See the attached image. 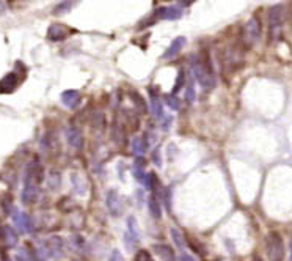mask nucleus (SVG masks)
Instances as JSON below:
<instances>
[{"mask_svg":"<svg viewBox=\"0 0 292 261\" xmlns=\"http://www.w3.org/2000/svg\"><path fill=\"white\" fill-rule=\"evenodd\" d=\"M43 167L39 162H30L24 176V189H22V203L30 205L36 202L39 195V186L43 181Z\"/></svg>","mask_w":292,"mask_h":261,"instance_id":"nucleus-1","label":"nucleus"},{"mask_svg":"<svg viewBox=\"0 0 292 261\" xmlns=\"http://www.w3.org/2000/svg\"><path fill=\"white\" fill-rule=\"evenodd\" d=\"M190 66H192V73L196 79V82L204 90H209L215 85V77L206 57H203L201 54L192 55V58H190Z\"/></svg>","mask_w":292,"mask_h":261,"instance_id":"nucleus-2","label":"nucleus"},{"mask_svg":"<svg viewBox=\"0 0 292 261\" xmlns=\"http://www.w3.org/2000/svg\"><path fill=\"white\" fill-rule=\"evenodd\" d=\"M285 17V6L283 5H275L270 8L269 11V35L270 41H277L281 36V24H283Z\"/></svg>","mask_w":292,"mask_h":261,"instance_id":"nucleus-3","label":"nucleus"},{"mask_svg":"<svg viewBox=\"0 0 292 261\" xmlns=\"http://www.w3.org/2000/svg\"><path fill=\"white\" fill-rule=\"evenodd\" d=\"M266 249H267V255H269L270 261H283V257H285L283 239H281V236L277 232L270 233L267 236Z\"/></svg>","mask_w":292,"mask_h":261,"instance_id":"nucleus-4","label":"nucleus"},{"mask_svg":"<svg viewBox=\"0 0 292 261\" xmlns=\"http://www.w3.org/2000/svg\"><path fill=\"white\" fill-rule=\"evenodd\" d=\"M261 38V21L258 17H251L244 25L242 30V41L247 47L255 46Z\"/></svg>","mask_w":292,"mask_h":261,"instance_id":"nucleus-5","label":"nucleus"},{"mask_svg":"<svg viewBox=\"0 0 292 261\" xmlns=\"http://www.w3.org/2000/svg\"><path fill=\"white\" fill-rule=\"evenodd\" d=\"M105 203H107V209L108 213L112 214L113 217H118L119 214L123 213V203H121V198H119L116 190H108L107 192V197H105Z\"/></svg>","mask_w":292,"mask_h":261,"instance_id":"nucleus-6","label":"nucleus"},{"mask_svg":"<svg viewBox=\"0 0 292 261\" xmlns=\"http://www.w3.org/2000/svg\"><path fill=\"white\" fill-rule=\"evenodd\" d=\"M19 84H21V77L16 73H8L6 76L2 77V80H0V93L2 95L13 93L19 87Z\"/></svg>","mask_w":292,"mask_h":261,"instance_id":"nucleus-7","label":"nucleus"},{"mask_svg":"<svg viewBox=\"0 0 292 261\" xmlns=\"http://www.w3.org/2000/svg\"><path fill=\"white\" fill-rule=\"evenodd\" d=\"M13 220H14V225L17 227V230L21 233H30V232H32V219H30L28 214L22 213V211H14Z\"/></svg>","mask_w":292,"mask_h":261,"instance_id":"nucleus-8","label":"nucleus"},{"mask_svg":"<svg viewBox=\"0 0 292 261\" xmlns=\"http://www.w3.org/2000/svg\"><path fill=\"white\" fill-rule=\"evenodd\" d=\"M69 35V28L62 24H52L47 30V38L50 41H63Z\"/></svg>","mask_w":292,"mask_h":261,"instance_id":"nucleus-9","label":"nucleus"},{"mask_svg":"<svg viewBox=\"0 0 292 261\" xmlns=\"http://www.w3.org/2000/svg\"><path fill=\"white\" fill-rule=\"evenodd\" d=\"M66 140H68V143H69V146H73V148H76V149H80L84 146V135H82V132L77 129V128H74V126H71V128H68L66 129Z\"/></svg>","mask_w":292,"mask_h":261,"instance_id":"nucleus-10","label":"nucleus"},{"mask_svg":"<svg viewBox=\"0 0 292 261\" xmlns=\"http://www.w3.org/2000/svg\"><path fill=\"white\" fill-rule=\"evenodd\" d=\"M80 93L77 90H66V92L62 93V103L68 107V109H76L80 104Z\"/></svg>","mask_w":292,"mask_h":261,"instance_id":"nucleus-11","label":"nucleus"},{"mask_svg":"<svg viewBox=\"0 0 292 261\" xmlns=\"http://www.w3.org/2000/svg\"><path fill=\"white\" fill-rule=\"evenodd\" d=\"M184 44H186V38H184V36H178V38H175V39H173V43H171V44L168 46L167 51L164 52L162 58H164V60H170V58L176 57V55L181 52V49L184 47Z\"/></svg>","mask_w":292,"mask_h":261,"instance_id":"nucleus-12","label":"nucleus"},{"mask_svg":"<svg viewBox=\"0 0 292 261\" xmlns=\"http://www.w3.org/2000/svg\"><path fill=\"white\" fill-rule=\"evenodd\" d=\"M160 19H167V21H176V19L181 17V14H183V11H181L179 8L176 6H162L157 9L156 13Z\"/></svg>","mask_w":292,"mask_h":261,"instance_id":"nucleus-13","label":"nucleus"},{"mask_svg":"<svg viewBox=\"0 0 292 261\" xmlns=\"http://www.w3.org/2000/svg\"><path fill=\"white\" fill-rule=\"evenodd\" d=\"M0 235H2L5 244L8 247H16V244H17V235H16V232H14L13 228L2 227V228H0Z\"/></svg>","mask_w":292,"mask_h":261,"instance_id":"nucleus-14","label":"nucleus"},{"mask_svg":"<svg viewBox=\"0 0 292 261\" xmlns=\"http://www.w3.org/2000/svg\"><path fill=\"white\" fill-rule=\"evenodd\" d=\"M151 112H153L154 118L159 120V122L165 117L164 115V106H162V103H160L159 96H156L154 93H151Z\"/></svg>","mask_w":292,"mask_h":261,"instance_id":"nucleus-15","label":"nucleus"},{"mask_svg":"<svg viewBox=\"0 0 292 261\" xmlns=\"http://www.w3.org/2000/svg\"><path fill=\"white\" fill-rule=\"evenodd\" d=\"M154 250L159 254V257L162 258L164 261H176V257H175V252L173 249L167 244H159V246H154Z\"/></svg>","mask_w":292,"mask_h":261,"instance_id":"nucleus-16","label":"nucleus"},{"mask_svg":"<svg viewBox=\"0 0 292 261\" xmlns=\"http://www.w3.org/2000/svg\"><path fill=\"white\" fill-rule=\"evenodd\" d=\"M127 233L129 236L132 238L135 243H140V232H138V224L134 217H129L127 219Z\"/></svg>","mask_w":292,"mask_h":261,"instance_id":"nucleus-17","label":"nucleus"},{"mask_svg":"<svg viewBox=\"0 0 292 261\" xmlns=\"http://www.w3.org/2000/svg\"><path fill=\"white\" fill-rule=\"evenodd\" d=\"M148 208H149V213L154 219H160L162 217V209H160V203L156 200V197H149L148 200Z\"/></svg>","mask_w":292,"mask_h":261,"instance_id":"nucleus-18","label":"nucleus"},{"mask_svg":"<svg viewBox=\"0 0 292 261\" xmlns=\"http://www.w3.org/2000/svg\"><path fill=\"white\" fill-rule=\"evenodd\" d=\"M145 149H146V145L143 143V140L140 137H135L132 140V151H134V154H137V157H142L143 153H145Z\"/></svg>","mask_w":292,"mask_h":261,"instance_id":"nucleus-19","label":"nucleus"},{"mask_svg":"<svg viewBox=\"0 0 292 261\" xmlns=\"http://www.w3.org/2000/svg\"><path fill=\"white\" fill-rule=\"evenodd\" d=\"M165 103H167V106H168L171 110H178L179 106H181V103H179V99H178L176 95H167V96H165Z\"/></svg>","mask_w":292,"mask_h":261,"instance_id":"nucleus-20","label":"nucleus"},{"mask_svg":"<svg viewBox=\"0 0 292 261\" xmlns=\"http://www.w3.org/2000/svg\"><path fill=\"white\" fill-rule=\"evenodd\" d=\"M170 235H171V238H173V241H175V243H176V246L179 247V249H184V238L183 236H181V233L178 232V230L176 228H171L170 230Z\"/></svg>","mask_w":292,"mask_h":261,"instance_id":"nucleus-21","label":"nucleus"},{"mask_svg":"<svg viewBox=\"0 0 292 261\" xmlns=\"http://www.w3.org/2000/svg\"><path fill=\"white\" fill-rule=\"evenodd\" d=\"M49 186L52 187L54 190H57L60 187V173L58 172H50L49 173Z\"/></svg>","mask_w":292,"mask_h":261,"instance_id":"nucleus-22","label":"nucleus"},{"mask_svg":"<svg viewBox=\"0 0 292 261\" xmlns=\"http://www.w3.org/2000/svg\"><path fill=\"white\" fill-rule=\"evenodd\" d=\"M134 261H153V257H151L149 252H146V250H138Z\"/></svg>","mask_w":292,"mask_h":261,"instance_id":"nucleus-23","label":"nucleus"},{"mask_svg":"<svg viewBox=\"0 0 292 261\" xmlns=\"http://www.w3.org/2000/svg\"><path fill=\"white\" fill-rule=\"evenodd\" d=\"M184 79H186V76H184V71H179V74H178V82H176V87H175V90H173V93L171 95H176L179 90H181V87H183V84H184Z\"/></svg>","mask_w":292,"mask_h":261,"instance_id":"nucleus-24","label":"nucleus"},{"mask_svg":"<svg viewBox=\"0 0 292 261\" xmlns=\"http://www.w3.org/2000/svg\"><path fill=\"white\" fill-rule=\"evenodd\" d=\"M73 6L71 2H63V3H60L57 8H55V13H62V11H66V9H69Z\"/></svg>","mask_w":292,"mask_h":261,"instance_id":"nucleus-25","label":"nucleus"},{"mask_svg":"<svg viewBox=\"0 0 292 261\" xmlns=\"http://www.w3.org/2000/svg\"><path fill=\"white\" fill-rule=\"evenodd\" d=\"M108 261H124V258H123L121 254H119V250H113L112 257L108 258Z\"/></svg>","mask_w":292,"mask_h":261,"instance_id":"nucleus-26","label":"nucleus"},{"mask_svg":"<svg viewBox=\"0 0 292 261\" xmlns=\"http://www.w3.org/2000/svg\"><path fill=\"white\" fill-rule=\"evenodd\" d=\"M160 122H162V128L167 130L170 128V125L173 123V118H171V117H164L162 120H160Z\"/></svg>","mask_w":292,"mask_h":261,"instance_id":"nucleus-27","label":"nucleus"},{"mask_svg":"<svg viewBox=\"0 0 292 261\" xmlns=\"http://www.w3.org/2000/svg\"><path fill=\"white\" fill-rule=\"evenodd\" d=\"M153 160H154V164H156L157 167L162 165V159H160V151H159V149H156V151H154V154H153Z\"/></svg>","mask_w":292,"mask_h":261,"instance_id":"nucleus-28","label":"nucleus"},{"mask_svg":"<svg viewBox=\"0 0 292 261\" xmlns=\"http://www.w3.org/2000/svg\"><path fill=\"white\" fill-rule=\"evenodd\" d=\"M186 93H187V95H186V98L189 99L190 103H192L194 99H195V95H194V88H187V92H186Z\"/></svg>","mask_w":292,"mask_h":261,"instance_id":"nucleus-29","label":"nucleus"},{"mask_svg":"<svg viewBox=\"0 0 292 261\" xmlns=\"http://www.w3.org/2000/svg\"><path fill=\"white\" fill-rule=\"evenodd\" d=\"M181 261H195V260L190 255H183V257H181Z\"/></svg>","mask_w":292,"mask_h":261,"instance_id":"nucleus-30","label":"nucleus"},{"mask_svg":"<svg viewBox=\"0 0 292 261\" xmlns=\"http://www.w3.org/2000/svg\"><path fill=\"white\" fill-rule=\"evenodd\" d=\"M291 261H292V241H291Z\"/></svg>","mask_w":292,"mask_h":261,"instance_id":"nucleus-31","label":"nucleus"},{"mask_svg":"<svg viewBox=\"0 0 292 261\" xmlns=\"http://www.w3.org/2000/svg\"><path fill=\"white\" fill-rule=\"evenodd\" d=\"M253 261H263V260H261V258H258V257H256V258H253Z\"/></svg>","mask_w":292,"mask_h":261,"instance_id":"nucleus-32","label":"nucleus"}]
</instances>
